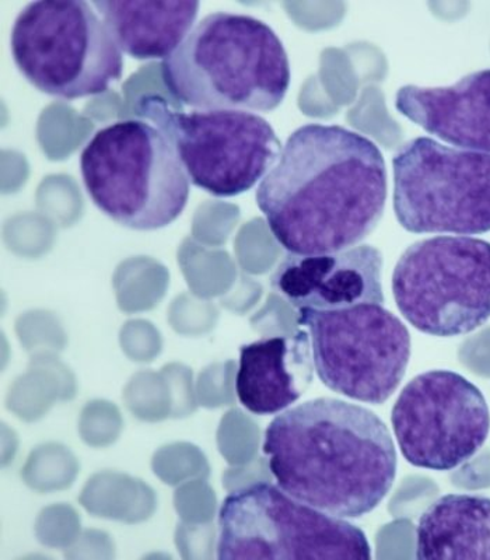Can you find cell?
Returning a JSON list of instances; mask_svg holds the SVG:
<instances>
[{
  "instance_id": "obj_11",
  "label": "cell",
  "mask_w": 490,
  "mask_h": 560,
  "mask_svg": "<svg viewBox=\"0 0 490 560\" xmlns=\"http://www.w3.org/2000/svg\"><path fill=\"white\" fill-rule=\"evenodd\" d=\"M395 440L413 467L452 471L487 443L490 411L481 389L452 370H430L405 385L392 411Z\"/></svg>"
},
{
  "instance_id": "obj_14",
  "label": "cell",
  "mask_w": 490,
  "mask_h": 560,
  "mask_svg": "<svg viewBox=\"0 0 490 560\" xmlns=\"http://www.w3.org/2000/svg\"><path fill=\"white\" fill-rule=\"evenodd\" d=\"M314 370L308 332L259 339L240 349L237 397L255 415L287 411L312 385Z\"/></svg>"
},
{
  "instance_id": "obj_7",
  "label": "cell",
  "mask_w": 490,
  "mask_h": 560,
  "mask_svg": "<svg viewBox=\"0 0 490 560\" xmlns=\"http://www.w3.org/2000/svg\"><path fill=\"white\" fill-rule=\"evenodd\" d=\"M218 558L369 560L372 547L357 525L300 502L278 485L262 482L223 500Z\"/></svg>"
},
{
  "instance_id": "obj_12",
  "label": "cell",
  "mask_w": 490,
  "mask_h": 560,
  "mask_svg": "<svg viewBox=\"0 0 490 560\" xmlns=\"http://www.w3.org/2000/svg\"><path fill=\"white\" fill-rule=\"evenodd\" d=\"M383 265V254L366 244L331 254H288L271 284L298 310L384 304Z\"/></svg>"
},
{
  "instance_id": "obj_3",
  "label": "cell",
  "mask_w": 490,
  "mask_h": 560,
  "mask_svg": "<svg viewBox=\"0 0 490 560\" xmlns=\"http://www.w3.org/2000/svg\"><path fill=\"white\" fill-rule=\"evenodd\" d=\"M163 82L194 109L271 113L290 88L287 49L262 20L214 12L162 62Z\"/></svg>"
},
{
  "instance_id": "obj_2",
  "label": "cell",
  "mask_w": 490,
  "mask_h": 560,
  "mask_svg": "<svg viewBox=\"0 0 490 560\" xmlns=\"http://www.w3.org/2000/svg\"><path fill=\"white\" fill-rule=\"evenodd\" d=\"M278 487L339 518H359L382 504L397 477L387 424L362 405L315 398L280 412L264 446Z\"/></svg>"
},
{
  "instance_id": "obj_15",
  "label": "cell",
  "mask_w": 490,
  "mask_h": 560,
  "mask_svg": "<svg viewBox=\"0 0 490 560\" xmlns=\"http://www.w3.org/2000/svg\"><path fill=\"white\" fill-rule=\"evenodd\" d=\"M115 44L138 61L166 59L195 27L199 2H135L94 0Z\"/></svg>"
},
{
  "instance_id": "obj_16",
  "label": "cell",
  "mask_w": 490,
  "mask_h": 560,
  "mask_svg": "<svg viewBox=\"0 0 490 560\" xmlns=\"http://www.w3.org/2000/svg\"><path fill=\"white\" fill-rule=\"evenodd\" d=\"M415 534L419 560L490 559V498L444 494L424 510Z\"/></svg>"
},
{
  "instance_id": "obj_6",
  "label": "cell",
  "mask_w": 490,
  "mask_h": 560,
  "mask_svg": "<svg viewBox=\"0 0 490 560\" xmlns=\"http://www.w3.org/2000/svg\"><path fill=\"white\" fill-rule=\"evenodd\" d=\"M138 114L164 133L189 182L217 198L248 192L271 172L282 152L272 125L240 109H175L148 94Z\"/></svg>"
},
{
  "instance_id": "obj_10",
  "label": "cell",
  "mask_w": 490,
  "mask_h": 560,
  "mask_svg": "<svg viewBox=\"0 0 490 560\" xmlns=\"http://www.w3.org/2000/svg\"><path fill=\"white\" fill-rule=\"evenodd\" d=\"M299 324L308 329L315 373L325 387L372 405L397 392L411 360V334L383 304L300 308Z\"/></svg>"
},
{
  "instance_id": "obj_8",
  "label": "cell",
  "mask_w": 490,
  "mask_h": 560,
  "mask_svg": "<svg viewBox=\"0 0 490 560\" xmlns=\"http://www.w3.org/2000/svg\"><path fill=\"white\" fill-rule=\"evenodd\" d=\"M392 288L399 313L418 331L438 338L474 332L490 318V243L420 240L395 265Z\"/></svg>"
},
{
  "instance_id": "obj_13",
  "label": "cell",
  "mask_w": 490,
  "mask_h": 560,
  "mask_svg": "<svg viewBox=\"0 0 490 560\" xmlns=\"http://www.w3.org/2000/svg\"><path fill=\"white\" fill-rule=\"evenodd\" d=\"M395 108L450 147L490 154V69L469 73L452 86H404Z\"/></svg>"
},
{
  "instance_id": "obj_1",
  "label": "cell",
  "mask_w": 490,
  "mask_h": 560,
  "mask_svg": "<svg viewBox=\"0 0 490 560\" xmlns=\"http://www.w3.org/2000/svg\"><path fill=\"white\" fill-rule=\"evenodd\" d=\"M388 195L382 150L339 125L306 124L284 143L255 201L289 254L357 247L376 230Z\"/></svg>"
},
{
  "instance_id": "obj_4",
  "label": "cell",
  "mask_w": 490,
  "mask_h": 560,
  "mask_svg": "<svg viewBox=\"0 0 490 560\" xmlns=\"http://www.w3.org/2000/svg\"><path fill=\"white\" fill-rule=\"evenodd\" d=\"M89 197L121 226L153 232L184 212L189 182L172 143L144 119H124L100 129L80 156Z\"/></svg>"
},
{
  "instance_id": "obj_5",
  "label": "cell",
  "mask_w": 490,
  "mask_h": 560,
  "mask_svg": "<svg viewBox=\"0 0 490 560\" xmlns=\"http://www.w3.org/2000/svg\"><path fill=\"white\" fill-rule=\"evenodd\" d=\"M10 48L23 77L48 96H97L122 77L121 49L83 0L26 4L14 20Z\"/></svg>"
},
{
  "instance_id": "obj_9",
  "label": "cell",
  "mask_w": 490,
  "mask_h": 560,
  "mask_svg": "<svg viewBox=\"0 0 490 560\" xmlns=\"http://www.w3.org/2000/svg\"><path fill=\"white\" fill-rule=\"evenodd\" d=\"M394 212L413 234L490 233V154L420 137L393 158Z\"/></svg>"
}]
</instances>
